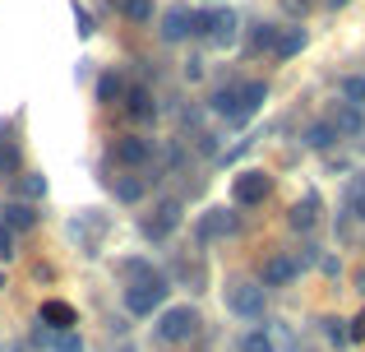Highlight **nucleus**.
I'll list each match as a JSON object with an SVG mask.
<instances>
[{"label": "nucleus", "mask_w": 365, "mask_h": 352, "mask_svg": "<svg viewBox=\"0 0 365 352\" xmlns=\"http://www.w3.org/2000/svg\"><path fill=\"white\" fill-rule=\"evenodd\" d=\"M167 292H171V283L162 273H148V278H134L125 288V306H130V316H153L167 301Z\"/></svg>", "instance_id": "obj_1"}, {"label": "nucleus", "mask_w": 365, "mask_h": 352, "mask_svg": "<svg viewBox=\"0 0 365 352\" xmlns=\"http://www.w3.org/2000/svg\"><path fill=\"white\" fill-rule=\"evenodd\" d=\"M153 334L162 338V343H190V338L199 334V311L195 306H171L158 316V325H153Z\"/></svg>", "instance_id": "obj_2"}, {"label": "nucleus", "mask_w": 365, "mask_h": 352, "mask_svg": "<svg viewBox=\"0 0 365 352\" xmlns=\"http://www.w3.org/2000/svg\"><path fill=\"white\" fill-rule=\"evenodd\" d=\"M227 311L241 316V320H264V288H259V283L236 278L232 288H227Z\"/></svg>", "instance_id": "obj_3"}, {"label": "nucleus", "mask_w": 365, "mask_h": 352, "mask_svg": "<svg viewBox=\"0 0 365 352\" xmlns=\"http://www.w3.org/2000/svg\"><path fill=\"white\" fill-rule=\"evenodd\" d=\"M268 195H273V176H268V172H241V176L232 181V199H236V204H245V208L264 204Z\"/></svg>", "instance_id": "obj_4"}, {"label": "nucleus", "mask_w": 365, "mask_h": 352, "mask_svg": "<svg viewBox=\"0 0 365 352\" xmlns=\"http://www.w3.org/2000/svg\"><path fill=\"white\" fill-rule=\"evenodd\" d=\"M195 33H208L217 46L236 42V14L232 9H217V14H195Z\"/></svg>", "instance_id": "obj_5"}, {"label": "nucleus", "mask_w": 365, "mask_h": 352, "mask_svg": "<svg viewBox=\"0 0 365 352\" xmlns=\"http://www.w3.org/2000/svg\"><path fill=\"white\" fill-rule=\"evenodd\" d=\"M111 154H116L120 167H143V163L153 158V139H143V135H120L116 144H111Z\"/></svg>", "instance_id": "obj_6"}, {"label": "nucleus", "mask_w": 365, "mask_h": 352, "mask_svg": "<svg viewBox=\"0 0 365 352\" xmlns=\"http://www.w3.org/2000/svg\"><path fill=\"white\" fill-rule=\"evenodd\" d=\"M190 33H195V9L171 5L167 14H162V37H167V42H180V37H190Z\"/></svg>", "instance_id": "obj_7"}, {"label": "nucleus", "mask_w": 365, "mask_h": 352, "mask_svg": "<svg viewBox=\"0 0 365 352\" xmlns=\"http://www.w3.org/2000/svg\"><path fill=\"white\" fill-rule=\"evenodd\" d=\"M296 273H301V264L292 255H268L264 260V288H287Z\"/></svg>", "instance_id": "obj_8"}, {"label": "nucleus", "mask_w": 365, "mask_h": 352, "mask_svg": "<svg viewBox=\"0 0 365 352\" xmlns=\"http://www.w3.org/2000/svg\"><path fill=\"white\" fill-rule=\"evenodd\" d=\"M176 223H180V199H162V204H158V218H148V223H143V236L162 241V236H167Z\"/></svg>", "instance_id": "obj_9"}, {"label": "nucleus", "mask_w": 365, "mask_h": 352, "mask_svg": "<svg viewBox=\"0 0 365 352\" xmlns=\"http://www.w3.org/2000/svg\"><path fill=\"white\" fill-rule=\"evenodd\" d=\"M0 227H9V232H33L37 227V208L24 204V199H14V204L0 208Z\"/></svg>", "instance_id": "obj_10"}, {"label": "nucleus", "mask_w": 365, "mask_h": 352, "mask_svg": "<svg viewBox=\"0 0 365 352\" xmlns=\"http://www.w3.org/2000/svg\"><path fill=\"white\" fill-rule=\"evenodd\" d=\"M232 232H236V213H227V208H213V213L199 218V241H217V236Z\"/></svg>", "instance_id": "obj_11"}, {"label": "nucleus", "mask_w": 365, "mask_h": 352, "mask_svg": "<svg viewBox=\"0 0 365 352\" xmlns=\"http://www.w3.org/2000/svg\"><path fill=\"white\" fill-rule=\"evenodd\" d=\"M42 325H51L56 334H65V329L79 325V316H74L70 301H42Z\"/></svg>", "instance_id": "obj_12"}, {"label": "nucleus", "mask_w": 365, "mask_h": 352, "mask_svg": "<svg viewBox=\"0 0 365 352\" xmlns=\"http://www.w3.org/2000/svg\"><path fill=\"white\" fill-rule=\"evenodd\" d=\"M338 135H347V139H356L361 135V126H365V116H361V107H351V102H338L333 107V121H329Z\"/></svg>", "instance_id": "obj_13"}, {"label": "nucleus", "mask_w": 365, "mask_h": 352, "mask_svg": "<svg viewBox=\"0 0 365 352\" xmlns=\"http://www.w3.org/2000/svg\"><path fill=\"white\" fill-rule=\"evenodd\" d=\"M287 223H292V232H310V227L319 223V195H305L301 204L287 213Z\"/></svg>", "instance_id": "obj_14"}, {"label": "nucleus", "mask_w": 365, "mask_h": 352, "mask_svg": "<svg viewBox=\"0 0 365 352\" xmlns=\"http://www.w3.org/2000/svg\"><path fill=\"white\" fill-rule=\"evenodd\" d=\"M125 111H130L134 121H153V116H158V102H153L148 89H130V93H125Z\"/></svg>", "instance_id": "obj_15"}, {"label": "nucleus", "mask_w": 365, "mask_h": 352, "mask_svg": "<svg viewBox=\"0 0 365 352\" xmlns=\"http://www.w3.org/2000/svg\"><path fill=\"white\" fill-rule=\"evenodd\" d=\"M236 98H241V116L250 121L259 107H264V98H268V84H259V79H250V84H241L236 89Z\"/></svg>", "instance_id": "obj_16"}, {"label": "nucleus", "mask_w": 365, "mask_h": 352, "mask_svg": "<svg viewBox=\"0 0 365 352\" xmlns=\"http://www.w3.org/2000/svg\"><path fill=\"white\" fill-rule=\"evenodd\" d=\"M296 51H305V28H282V33H277L273 56H277V61H292Z\"/></svg>", "instance_id": "obj_17"}, {"label": "nucleus", "mask_w": 365, "mask_h": 352, "mask_svg": "<svg viewBox=\"0 0 365 352\" xmlns=\"http://www.w3.org/2000/svg\"><path fill=\"white\" fill-rule=\"evenodd\" d=\"M213 111H217V116H227V121H232V126H241V98H236V89H217L213 93Z\"/></svg>", "instance_id": "obj_18"}, {"label": "nucleus", "mask_w": 365, "mask_h": 352, "mask_svg": "<svg viewBox=\"0 0 365 352\" xmlns=\"http://www.w3.org/2000/svg\"><path fill=\"white\" fill-rule=\"evenodd\" d=\"M125 93H130V89H125V74L107 70V74H102V79H98V102H120Z\"/></svg>", "instance_id": "obj_19"}, {"label": "nucleus", "mask_w": 365, "mask_h": 352, "mask_svg": "<svg viewBox=\"0 0 365 352\" xmlns=\"http://www.w3.org/2000/svg\"><path fill=\"white\" fill-rule=\"evenodd\" d=\"M333 139H338V130H333L329 121H314V126L305 130V144H310V149H319V154H324V149H333Z\"/></svg>", "instance_id": "obj_20"}, {"label": "nucleus", "mask_w": 365, "mask_h": 352, "mask_svg": "<svg viewBox=\"0 0 365 352\" xmlns=\"http://www.w3.org/2000/svg\"><path fill=\"white\" fill-rule=\"evenodd\" d=\"M9 176H19V144L14 139L0 144V181H9Z\"/></svg>", "instance_id": "obj_21"}, {"label": "nucleus", "mask_w": 365, "mask_h": 352, "mask_svg": "<svg viewBox=\"0 0 365 352\" xmlns=\"http://www.w3.org/2000/svg\"><path fill=\"white\" fill-rule=\"evenodd\" d=\"M111 190H116L120 204H139V199H143V181H134V176H120Z\"/></svg>", "instance_id": "obj_22"}, {"label": "nucleus", "mask_w": 365, "mask_h": 352, "mask_svg": "<svg viewBox=\"0 0 365 352\" xmlns=\"http://www.w3.org/2000/svg\"><path fill=\"white\" fill-rule=\"evenodd\" d=\"M120 14L130 19V24H148L153 19V0H120Z\"/></svg>", "instance_id": "obj_23"}, {"label": "nucleus", "mask_w": 365, "mask_h": 352, "mask_svg": "<svg viewBox=\"0 0 365 352\" xmlns=\"http://www.w3.org/2000/svg\"><path fill=\"white\" fill-rule=\"evenodd\" d=\"M342 102H351V107L365 102V74H347V79H342Z\"/></svg>", "instance_id": "obj_24"}, {"label": "nucleus", "mask_w": 365, "mask_h": 352, "mask_svg": "<svg viewBox=\"0 0 365 352\" xmlns=\"http://www.w3.org/2000/svg\"><path fill=\"white\" fill-rule=\"evenodd\" d=\"M277 33H282V28L259 24V28H255V37H250V46H255V51H273V46H277Z\"/></svg>", "instance_id": "obj_25"}, {"label": "nucleus", "mask_w": 365, "mask_h": 352, "mask_svg": "<svg viewBox=\"0 0 365 352\" xmlns=\"http://www.w3.org/2000/svg\"><path fill=\"white\" fill-rule=\"evenodd\" d=\"M46 348H51V352H83V338L74 334V329H65V334L46 338Z\"/></svg>", "instance_id": "obj_26"}, {"label": "nucleus", "mask_w": 365, "mask_h": 352, "mask_svg": "<svg viewBox=\"0 0 365 352\" xmlns=\"http://www.w3.org/2000/svg\"><path fill=\"white\" fill-rule=\"evenodd\" d=\"M241 352H273V338H268L264 329H250V334L241 338Z\"/></svg>", "instance_id": "obj_27"}, {"label": "nucleus", "mask_w": 365, "mask_h": 352, "mask_svg": "<svg viewBox=\"0 0 365 352\" xmlns=\"http://www.w3.org/2000/svg\"><path fill=\"white\" fill-rule=\"evenodd\" d=\"M42 195H46V176L24 172V204H28V199H42Z\"/></svg>", "instance_id": "obj_28"}, {"label": "nucleus", "mask_w": 365, "mask_h": 352, "mask_svg": "<svg viewBox=\"0 0 365 352\" xmlns=\"http://www.w3.org/2000/svg\"><path fill=\"white\" fill-rule=\"evenodd\" d=\"M324 334H329V343H351V334H347V329H342V320H324Z\"/></svg>", "instance_id": "obj_29"}, {"label": "nucleus", "mask_w": 365, "mask_h": 352, "mask_svg": "<svg viewBox=\"0 0 365 352\" xmlns=\"http://www.w3.org/2000/svg\"><path fill=\"white\" fill-rule=\"evenodd\" d=\"M9 255H14V232L0 227V260H9Z\"/></svg>", "instance_id": "obj_30"}, {"label": "nucleus", "mask_w": 365, "mask_h": 352, "mask_svg": "<svg viewBox=\"0 0 365 352\" xmlns=\"http://www.w3.org/2000/svg\"><path fill=\"white\" fill-rule=\"evenodd\" d=\"M347 334H351V338H356V343H365V311H361V316H356V320H351V329H347Z\"/></svg>", "instance_id": "obj_31"}, {"label": "nucleus", "mask_w": 365, "mask_h": 352, "mask_svg": "<svg viewBox=\"0 0 365 352\" xmlns=\"http://www.w3.org/2000/svg\"><path fill=\"white\" fill-rule=\"evenodd\" d=\"M74 24H79V33H83V37L93 33V19H88V9H74Z\"/></svg>", "instance_id": "obj_32"}, {"label": "nucleus", "mask_w": 365, "mask_h": 352, "mask_svg": "<svg viewBox=\"0 0 365 352\" xmlns=\"http://www.w3.org/2000/svg\"><path fill=\"white\" fill-rule=\"evenodd\" d=\"M287 9H292V14H305V9H310V0H282Z\"/></svg>", "instance_id": "obj_33"}, {"label": "nucleus", "mask_w": 365, "mask_h": 352, "mask_svg": "<svg viewBox=\"0 0 365 352\" xmlns=\"http://www.w3.org/2000/svg\"><path fill=\"white\" fill-rule=\"evenodd\" d=\"M356 195H365V176H361V181H356Z\"/></svg>", "instance_id": "obj_34"}, {"label": "nucleus", "mask_w": 365, "mask_h": 352, "mask_svg": "<svg viewBox=\"0 0 365 352\" xmlns=\"http://www.w3.org/2000/svg\"><path fill=\"white\" fill-rule=\"evenodd\" d=\"M0 288H5V278H0Z\"/></svg>", "instance_id": "obj_35"}]
</instances>
